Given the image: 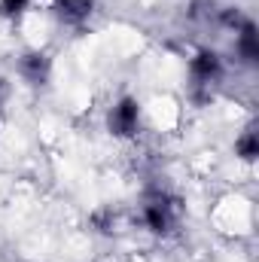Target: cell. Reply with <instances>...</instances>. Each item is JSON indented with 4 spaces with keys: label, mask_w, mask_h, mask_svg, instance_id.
Segmentation results:
<instances>
[{
    "label": "cell",
    "mask_w": 259,
    "mask_h": 262,
    "mask_svg": "<svg viewBox=\"0 0 259 262\" xmlns=\"http://www.w3.org/2000/svg\"><path fill=\"white\" fill-rule=\"evenodd\" d=\"M55 12L64 21H82L92 12V0H55Z\"/></svg>",
    "instance_id": "obj_6"
},
{
    "label": "cell",
    "mask_w": 259,
    "mask_h": 262,
    "mask_svg": "<svg viewBox=\"0 0 259 262\" xmlns=\"http://www.w3.org/2000/svg\"><path fill=\"white\" fill-rule=\"evenodd\" d=\"M238 52H241V58L247 64H253L259 58V37L253 21H241V28H238Z\"/></svg>",
    "instance_id": "obj_5"
},
{
    "label": "cell",
    "mask_w": 259,
    "mask_h": 262,
    "mask_svg": "<svg viewBox=\"0 0 259 262\" xmlns=\"http://www.w3.org/2000/svg\"><path fill=\"white\" fill-rule=\"evenodd\" d=\"M18 73L31 85H43L49 79V73H52V58L46 52H40V49H31V52H25L18 58Z\"/></svg>",
    "instance_id": "obj_3"
},
{
    "label": "cell",
    "mask_w": 259,
    "mask_h": 262,
    "mask_svg": "<svg viewBox=\"0 0 259 262\" xmlns=\"http://www.w3.org/2000/svg\"><path fill=\"white\" fill-rule=\"evenodd\" d=\"M143 223H146L149 232L168 235L177 226V207H174V201L165 198V195H153L143 204Z\"/></svg>",
    "instance_id": "obj_2"
},
{
    "label": "cell",
    "mask_w": 259,
    "mask_h": 262,
    "mask_svg": "<svg viewBox=\"0 0 259 262\" xmlns=\"http://www.w3.org/2000/svg\"><path fill=\"white\" fill-rule=\"evenodd\" d=\"M107 128L113 137H122V140L134 137L140 128V104L134 98H119L107 113Z\"/></svg>",
    "instance_id": "obj_1"
},
{
    "label": "cell",
    "mask_w": 259,
    "mask_h": 262,
    "mask_svg": "<svg viewBox=\"0 0 259 262\" xmlns=\"http://www.w3.org/2000/svg\"><path fill=\"white\" fill-rule=\"evenodd\" d=\"M223 73V61L217 52H198L189 64V76H192L195 85H213Z\"/></svg>",
    "instance_id": "obj_4"
},
{
    "label": "cell",
    "mask_w": 259,
    "mask_h": 262,
    "mask_svg": "<svg viewBox=\"0 0 259 262\" xmlns=\"http://www.w3.org/2000/svg\"><path fill=\"white\" fill-rule=\"evenodd\" d=\"M235 156L244 159V162H253L259 156V140H256V131L253 128H247L238 140H235Z\"/></svg>",
    "instance_id": "obj_7"
},
{
    "label": "cell",
    "mask_w": 259,
    "mask_h": 262,
    "mask_svg": "<svg viewBox=\"0 0 259 262\" xmlns=\"http://www.w3.org/2000/svg\"><path fill=\"white\" fill-rule=\"evenodd\" d=\"M31 9V0H0V12L6 18H18Z\"/></svg>",
    "instance_id": "obj_8"
}]
</instances>
